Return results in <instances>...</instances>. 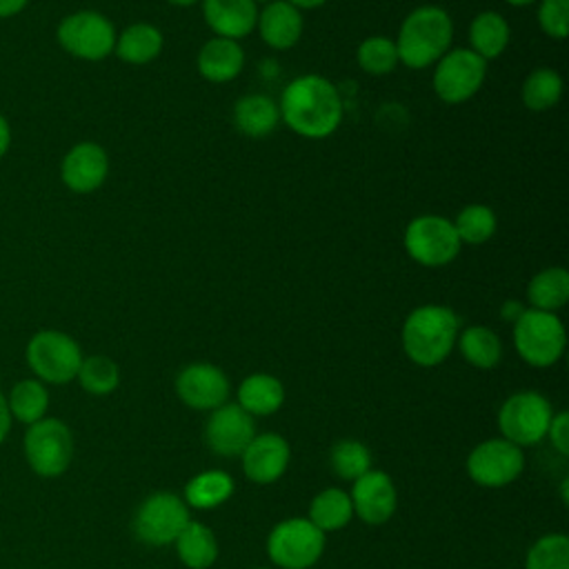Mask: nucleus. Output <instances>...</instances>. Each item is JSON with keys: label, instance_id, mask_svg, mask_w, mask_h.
<instances>
[{"label": "nucleus", "instance_id": "f257e3e1", "mask_svg": "<svg viewBox=\"0 0 569 569\" xmlns=\"http://www.w3.org/2000/svg\"><path fill=\"white\" fill-rule=\"evenodd\" d=\"M280 120L302 138H329L342 122V100L331 80L318 73L293 78L280 96Z\"/></svg>", "mask_w": 569, "mask_h": 569}, {"label": "nucleus", "instance_id": "f03ea898", "mask_svg": "<svg viewBox=\"0 0 569 569\" xmlns=\"http://www.w3.org/2000/svg\"><path fill=\"white\" fill-rule=\"evenodd\" d=\"M451 16L436 4L416 7L400 24L396 49L398 60L409 69H427L436 64L451 47Z\"/></svg>", "mask_w": 569, "mask_h": 569}, {"label": "nucleus", "instance_id": "7ed1b4c3", "mask_svg": "<svg viewBox=\"0 0 569 569\" xmlns=\"http://www.w3.org/2000/svg\"><path fill=\"white\" fill-rule=\"evenodd\" d=\"M460 333L458 316L445 305L416 307L402 325V349L420 367L440 365L453 349Z\"/></svg>", "mask_w": 569, "mask_h": 569}, {"label": "nucleus", "instance_id": "20e7f679", "mask_svg": "<svg viewBox=\"0 0 569 569\" xmlns=\"http://www.w3.org/2000/svg\"><path fill=\"white\" fill-rule=\"evenodd\" d=\"M513 345L527 365L549 367L565 351V325L553 311L525 309L513 322Z\"/></svg>", "mask_w": 569, "mask_h": 569}, {"label": "nucleus", "instance_id": "39448f33", "mask_svg": "<svg viewBox=\"0 0 569 569\" xmlns=\"http://www.w3.org/2000/svg\"><path fill=\"white\" fill-rule=\"evenodd\" d=\"M58 44L73 58L98 62L113 53V22L93 9H82L64 16L56 29Z\"/></svg>", "mask_w": 569, "mask_h": 569}, {"label": "nucleus", "instance_id": "423d86ee", "mask_svg": "<svg viewBox=\"0 0 569 569\" xmlns=\"http://www.w3.org/2000/svg\"><path fill=\"white\" fill-rule=\"evenodd\" d=\"M27 362L40 380L64 385L78 376L82 351L69 333L58 329H42L33 333L27 345Z\"/></svg>", "mask_w": 569, "mask_h": 569}, {"label": "nucleus", "instance_id": "0eeeda50", "mask_svg": "<svg viewBox=\"0 0 569 569\" xmlns=\"http://www.w3.org/2000/svg\"><path fill=\"white\" fill-rule=\"evenodd\" d=\"M402 242L409 258L422 267H445L462 247L453 222L436 213L413 218L405 229Z\"/></svg>", "mask_w": 569, "mask_h": 569}, {"label": "nucleus", "instance_id": "6e6552de", "mask_svg": "<svg viewBox=\"0 0 569 569\" xmlns=\"http://www.w3.org/2000/svg\"><path fill=\"white\" fill-rule=\"evenodd\" d=\"M325 531L311 520L289 518L276 525L267 540V551L273 565L282 569H309L322 556Z\"/></svg>", "mask_w": 569, "mask_h": 569}, {"label": "nucleus", "instance_id": "1a4fd4ad", "mask_svg": "<svg viewBox=\"0 0 569 569\" xmlns=\"http://www.w3.org/2000/svg\"><path fill=\"white\" fill-rule=\"evenodd\" d=\"M551 416V405L542 393L518 391L502 402L498 411V425L505 440L518 447H529L538 445L547 436Z\"/></svg>", "mask_w": 569, "mask_h": 569}, {"label": "nucleus", "instance_id": "9d476101", "mask_svg": "<svg viewBox=\"0 0 569 569\" xmlns=\"http://www.w3.org/2000/svg\"><path fill=\"white\" fill-rule=\"evenodd\" d=\"M487 76V60L467 49H449L433 64V91L447 104H460L473 98Z\"/></svg>", "mask_w": 569, "mask_h": 569}, {"label": "nucleus", "instance_id": "9b49d317", "mask_svg": "<svg viewBox=\"0 0 569 569\" xmlns=\"http://www.w3.org/2000/svg\"><path fill=\"white\" fill-rule=\"evenodd\" d=\"M24 456L29 467L44 478L60 476L73 456L69 427L58 418H40L24 433Z\"/></svg>", "mask_w": 569, "mask_h": 569}, {"label": "nucleus", "instance_id": "f8f14e48", "mask_svg": "<svg viewBox=\"0 0 569 569\" xmlns=\"http://www.w3.org/2000/svg\"><path fill=\"white\" fill-rule=\"evenodd\" d=\"M189 522V509L176 493H153L149 496L136 518L133 531L140 540L149 545H169L176 542L180 531Z\"/></svg>", "mask_w": 569, "mask_h": 569}, {"label": "nucleus", "instance_id": "ddd939ff", "mask_svg": "<svg viewBox=\"0 0 569 569\" xmlns=\"http://www.w3.org/2000/svg\"><path fill=\"white\" fill-rule=\"evenodd\" d=\"M525 458L518 445L505 438H491L480 442L467 458V471L480 487H505L513 482L522 471Z\"/></svg>", "mask_w": 569, "mask_h": 569}, {"label": "nucleus", "instance_id": "4468645a", "mask_svg": "<svg viewBox=\"0 0 569 569\" xmlns=\"http://www.w3.org/2000/svg\"><path fill=\"white\" fill-rule=\"evenodd\" d=\"M256 436L253 416L240 405H220L207 420L204 438L218 456H240Z\"/></svg>", "mask_w": 569, "mask_h": 569}, {"label": "nucleus", "instance_id": "2eb2a0df", "mask_svg": "<svg viewBox=\"0 0 569 569\" xmlns=\"http://www.w3.org/2000/svg\"><path fill=\"white\" fill-rule=\"evenodd\" d=\"M109 176V156L98 142L73 144L60 164V178L73 193H91L104 184Z\"/></svg>", "mask_w": 569, "mask_h": 569}, {"label": "nucleus", "instance_id": "dca6fc26", "mask_svg": "<svg viewBox=\"0 0 569 569\" xmlns=\"http://www.w3.org/2000/svg\"><path fill=\"white\" fill-rule=\"evenodd\" d=\"M176 393L191 409H218L229 396V380L216 365L193 362L178 373Z\"/></svg>", "mask_w": 569, "mask_h": 569}, {"label": "nucleus", "instance_id": "f3484780", "mask_svg": "<svg viewBox=\"0 0 569 569\" xmlns=\"http://www.w3.org/2000/svg\"><path fill=\"white\" fill-rule=\"evenodd\" d=\"M351 505L360 520L369 525L387 522L396 511V487L385 471H367L353 480Z\"/></svg>", "mask_w": 569, "mask_h": 569}, {"label": "nucleus", "instance_id": "a211bd4d", "mask_svg": "<svg viewBox=\"0 0 569 569\" xmlns=\"http://www.w3.org/2000/svg\"><path fill=\"white\" fill-rule=\"evenodd\" d=\"M242 456V471L258 485L276 482L289 465V445L278 433L253 436Z\"/></svg>", "mask_w": 569, "mask_h": 569}, {"label": "nucleus", "instance_id": "6ab92c4d", "mask_svg": "<svg viewBox=\"0 0 569 569\" xmlns=\"http://www.w3.org/2000/svg\"><path fill=\"white\" fill-rule=\"evenodd\" d=\"M302 11L287 0H273L258 9L256 29L271 49L287 51L296 47L302 38Z\"/></svg>", "mask_w": 569, "mask_h": 569}, {"label": "nucleus", "instance_id": "aec40b11", "mask_svg": "<svg viewBox=\"0 0 569 569\" xmlns=\"http://www.w3.org/2000/svg\"><path fill=\"white\" fill-rule=\"evenodd\" d=\"M207 27L229 40H240L256 29L258 4L253 0H202Z\"/></svg>", "mask_w": 569, "mask_h": 569}, {"label": "nucleus", "instance_id": "412c9836", "mask_svg": "<svg viewBox=\"0 0 569 569\" xmlns=\"http://www.w3.org/2000/svg\"><path fill=\"white\" fill-rule=\"evenodd\" d=\"M198 73L216 84L233 80L244 67V49L238 40L213 36L209 38L196 58Z\"/></svg>", "mask_w": 569, "mask_h": 569}, {"label": "nucleus", "instance_id": "4be33fe9", "mask_svg": "<svg viewBox=\"0 0 569 569\" xmlns=\"http://www.w3.org/2000/svg\"><path fill=\"white\" fill-rule=\"evenodd\" d=\"M233 122L240 133L249 138H264L278 127L280 109L262 93H247L233 104Z\"/></svg>", "mask_w": 569, "mask_h": 569}, {"label": "nucleus", "instance_id": "5701e85b", "mask_svg": "<svg viewBox=\"0 0 569 569\" xmlns=\"http://www.w3.org/2000/svg\"><path fill=\"white\" fill-rule=\"evenodd\" d=\"M162 33L151 22H133L116 36L113 53L127 64H149L162 51Z\"/></svg>", "mask_w": 569, "mask_h": 569}, {"label": "nucleus", "instance_id": "b1692460", "mask_svg": "<svg viewBox=\"0 0 569 569\" xmlns=\"http://www.w3.org/2000/svg\"><path fill=\"white\" fill-rule=\"evenodd\" d=\"M284 402V387L276 376L251 373L238 387V405L249 416H271Z\"/></svg>", "mask_w": 569, "mask_h": 569}, {"label": "nucleus", "instance_id": "393cba45", "mask_svg": "<svg viewBox=\"0 0 569 569\" xmlns=\"http://www.w3.org/2000/svg\"><path fill=\"white\" fill-rule=\"evenodd\" d=\"M509 22L498 11H480L469 24V49L482 60L498 58L509 44Z\"/></svg>", "mask_w": 569, "mask_h": 569}, {"label": "nucleus", "instance_id": "a878e982", "mask_svg": "<svg viewBox=\"0 0 569 569\" xmlns=\"http://www.w3.org/2000/svg\"><path fill=\"white\" fill-rule=\"evenodd\" d=\"M527 300L531 309L553 311L569 300V273L562 267H547L538 271L527 284Z\"/></svg>", "mask_w": 569, "mask_h": 569}, {"label": "nucleus", "instance_id": "bb28decb", "mask_svg": "<svg viewBox=\"0 0 569 569\" xmlns=\"http://www.w3.org/2000/svg\"><path fill=\"white\" fill-rule=\"evenodd\" d=\"M176 549L178 558L189 569H207L218 558V542L213 531L207 525L193 520H189L176 538Z\"/></svg>", "mask_w": 569, "mask_h": 569}, {"label": "nucleus", "instance_id": "cd10ccee", "mask_svg": "<svg viewBox=\"0 0 569 569\" xmlns=\"http://www.w3.org/2000/svg\"><path fill=\"white\" fill-rule=\"evenodd\" d=\"M456 342L462 358L478 369H491L502 358L500 338L489 327H482V325L467 327L462 333H458Z\"/></svg>", "mask_w": 569, "mask_h": 569}, {"label": "nucleus", "instance_id": "c85d7f7f", "mask_svg": "<svg viewBox=\"0 0 569 569\" xmlns=\"http://www.w3.org/2000/svg\"><path fill=\"white\" fill-rule=\"evenodd\" d=\"M233 493V480L224 471H202L193 476L184 487L187 505L196 509H213Z\"/></svg>", "mask_w": 569, "mask_h": 569}, {"label": "nucleus", "instance_id": "c756f323", "mask_svg": "<svg viewBox=\"0 0 569 569\" xmlns=\"http://www.w3.org/2000/svg\"><path fill=\"white\" fill-rule=\"evenodd\" d=\"M353 516L351 498L342 489H325L309 505V520L320 531L342 529Z\"/></svg>", "mask_w": 569, "mask_h": 569}, {"label": "nucleus", "instance_id": "7c9ffc66", "mask_svg": "<svg viewBox=\"0 0 569 569\" xmlns=\"http://www.w3.org/2000/svg\"><path fill=\"white\" fill-rule=\"evenodd\" d=\"M562 98V78L549 67L533 69L522 82V102L531 111H545Z\"/></svg>", "mask_w": 569, "mask_h": 569}, {"label": "nucleus", "instance_id": "2f4dec72", "mask_svg": "<svg viewBox=\"0 0 569 569\" xmlns=\"http://www.w3.org/2000/svg\"><path fill=\"white\" fill-rule=\"evenodd\" d=\"M451 222L462 244H482L496 233V227H498V218L493 209L478 202L460 209L456 220Z\"/></svg>", "mask_w": 569, "mask_h": 569}, {"label": "nucleus", "instance_id": "473e14b6", "mask_svg": "<svg viewBox=\"0 0 569 569\" xmlns=\"http://www.w3.org/2000/svg\"><path fill=\"white\" fill-rule=\"evenodd\" d=\"M49 405V393L40 380H20L9 396V411L24 425L38 422Z\"/></svg>", "mask_w": 569, "mask_h": 569}, {"label": "nucleus", "instance_id": "72a5a7b5", "mask_svg": "<svg viewBox=\"0 0 569 569\" xmlns=\"http://www.w3.org/2000/svg\"><path fill=\"white\" fill-rule=\"evenodd\" d=\"M356 60L362 71L371 76H385L393 71L400 60H398V49L396 42L387 36H369L358 44Z\"/></svg>", "mask_w": 569, "mask_h": 569}, {"label": "nucleus", "instance_id": "f704fd0d", "mask_svg": "<svg viewBox=\"0 0 569 569\" xmlns=\"http://www.w3.org/2000/svg\"><path fill=\"white\" fill-rule=\"evenodd\" d=\"M76 378L80 380L84 391L93 396H107L118 387L120 369L107 356H89V358H82Z\"/></svg>", "mask_w": 569, "mask_h": 569}, {"label": "nucleus", "instance_id": "c9c22d12", "mask_svg": "<svg viewBox=\"0 0 569 569\" xmlns=\"http://www.w3.org/2000/svg\"><path fill=\"white\" fill-rule=\"evenodd\" d=\"M527 569H569V538L565 533H547L533 542L527 553Z\"/></svg>", "mask_w": 569, "mask_h": 569}, {"label": "nucleus", "instance_id": "e433bc0d", "mask_svg": "<svg viewBox=\"0 0 569 569\" xmlns=\"http://www.w3.org/2000/svg\"><path fill=\"white\" fill-rule=\"evenodd\" d=\"M371 453L358 440H340L331 449V469L345 480H356L369 471Z\"/></svg>", "mask_w": 569, "mask_h": 569}, {"label": "nucleus", "instance_id": "4c0bfd02", "mask_svg": "<svg viewBox=\"0 0 569 569\" xmlns=\"http://www.w3.org/2000/svg\"><path fill=\"white\" fill-rule=\"evenodd\" d=\"M538 24L549 38L562 40L569 33V0H540Z\"/></svg>", "mask_w": 569, "mask_h": 569}, {"label": "nucleus", "instance_id": "58836bf2", "mask_svg": "<svg viewBox=\"0 0 569 569\" xmlns=\"http://www.w3.org/2000/svg\"><path fill=\"white\" fill-rule=\"evenodd\" d=\"M547 436H549L551 445L556 447V451H560L562 456L569 453V416H567V411L551 416Z\"/></svg>", "mask_w": 569, "mask_h": 569}, {"label": "nucleus", "instance_id": "ea45409f", "mask_svg": "<svg viewBox=\"0 0 569 569\" xmlns=\"http://www.w3.org/2000/svg\"><path fill=\"white\" fill-rule=\"evenodd\" d=\"M27 4L29 0H0V18L18 16Z\"/></svg>", "mask_w": 569, "mask_h": 569}, {"label": "nucleus", "instance_id": "a19ab883", "mask_svg": "<svg viewBox=\"0 0 569 569\" xmlns=\"http://www.w3.org/2000/svg\"><path fill=\"white\" fill-rule=\"evenodd\" d=\"M9 427H11V411H9V402H7V398H4V396H2V391H0V442L7 438Z\"/></svg>", "mask_w": 569, "mask_h": 569}, {"label": "nucleus", "instance_id": "79ce46f5", "mask_svg": "<svg viewBox=\"0 0 569 569\" xmlns=\"http://www.w3.org/2000/svg\"><path fill=\"white\" fill-rule=\"evenodd\" d=\"M9 147H11V127L7 118L0 113V158L9 151Z\"/></svg>", "mask_w": 569, "mask_h": 569}, {"label": "nucleus", "instance_id": "37998d69", "mask_svg": "<svg viewBox=\"0 0 569 569\" xmlns=\"http://www.w3.org/2000/svg\"><path fill=\"white\" fill-rule=\"evenodd\" d=\"M287 2L302 11V9H316V7H322L327 0H287Z\"/></svg>", "mask_w": 569, "mask_h": 569}, {"label": "nucleus", "instance_id": "c03bdc74", "mask_svg": "<svg viewBox=\"0 0 569 569\" xmlns=\"http://www.w3.org/2000/svg\"><path fill=\"white\" fill-rule=\"evenodd\" d=\"M167 2L178 4V7H191V4H196V2H200V0H167Z\"/></svg>", "mask_w": 569, "mask_h": 569}, {"label": "nucleus", "instance_id": "a18cd8bd", "mask_svg": "<svg viewBox=\"0 0 569 569\" xmlns=\"http://www.w3.org/2000/svg\"><path fill=\"white\" fill-rule=\"evenodd\" d=\"M507 2L513 7H527V4H533L536 0H507Z\"/></svg>", "mask_w": 569, "mask_h": 569}, {"label": "nucleus", "instance_id": "49530a36", "mask_svg": "<svg viewBox=\"0 0 569 569\" xmlns=\"http://www.w3.org/2000/svg\"><path fill=\"white\" fill-rule=\"evenodd\" d=\"M562 502H567V480H562Z\"/></svg>", "mask_w": 569, "mask_h": 569}, {"label": "nucleus", "instance_id": "de8ad7c7", "mask_svg": "<svg viewBox=\"0 0 569 569\" xmlns=\"http://www.w3.org/2000/svg\"><path fill=\"white\" fill-rule=\"evenodd\" d=\"M256 4H269V2H273V0H253Z\"/></svg>", "mask_w": 569, "mask_h": 569}]
</instances>
